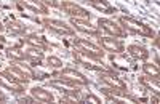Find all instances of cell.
<instances>
[{
	"mask_svg": "<svg viewBox=\"0 0 160 104\" xmlns=\"http://www.w3.org/2000/svg\"><path fill=\"white\" fill-rule=\"evenodd\" d=\"M139 85L144 87V90H149L152 93H158L160 90V77H151V75H142L139 77Z\"/></svg>",
	"mask_w": 160,
	"mask_h": 104,
	"instance_id": "obj_13",
	"label": "cell"
},
{
	"mask_svg": "<svg viewBox=\"0 0 160 104\" xmlns=\"http://www.w3.org/2000/svg\"><path fill=\"white\" fill-rule=\"evenodd\" d=\"M127 51H128V55H130L133 59H138V61H148V58H149L148 48H146V47H141V45H136V43L128 45Z\"/></svg>",
	"mask_w": 160,
	"mask_h": 104,
	"instance_id": "obj_15",
	"label": "cell"
},
{
	"mask_svg": "<svg viewBox=\"0 0 160 104\" xmlns=\"http://www.w3.org/2000/svg\"><path fill=\"white\" fill-rule=\"evenodd\" d=\"M19 3L34 13H40V15H47L48 13V7L43 5L40 0H19Z\"/></svg>",
	"mask_w": 160,
	"mask_h": 104,
	"instance_id": "obj_17",
	"label": "cell"
},
{
	"mask_svg": "<svg viewBox=\"0 0 160 104\" xmlns=\"http://www.w3.org/2000/svg\"><path fill=\"white\" fill-rule=\"evenodd\" d=\"M5 29H7L10 34H13V35H24L26 31H28V26H26L24 22H21V21L13 19V21H10V22L5 26Z\"/></svg>",
	"mask_w": 160,
	"mask_h": 104,
	"instance_id": "obj_19",
	"label": "cell"
},
{
	"mask_svg": "<svg viewBox=\"0 0 160 104\" xmlns=\"http://www.w3.org/2000/svg\"><path fill=\"white\" fill-rule=\"evenodd\" d=\"M98 27L106 31L108 35L115 37V38H125L127 37V32L122 29V26L115 21H112V19H108V18H99L98 19Z\"/></svg>",
	"mask_w": 160,
	"mask_h": 104,
	"instance_id": "obj_6",
	"label": "cell"
},
{
	"mask_svg": "<svg viewBox=\"0 0 160 104\" xmlns=\"http://www.w3.org/2000/svg\"><path fill=\"white\" fill-rule=\"evenodd\" d=\"M71 26L74 29L83 32L87 35L91 37H101V31L98 26H93L88 19H82V18H71Z\"/></svg>",
	"mask_w": 160,
	"mask_h": 104,
	"instance_id": "obj_9",
	"label": "cell"
},
{
	"mask_svg": "<svg viewBox=\"0 0 160 104\" xmlns=\"http://www.w3.org/2000/svg\"><path fill=\"white\" fill-rule=\"evenodd\" d=\"M8 77H11L13 80H16V82H19V83H22V85H28V82H29V79L26 77L19 69H16L15 66H10V67H7L5 71H3Z\"/></svg>",
	"mask_w": 160,
	"mask_h": 104,
	"instance_id": "obj_21",
	"label": "cell"
},
{
	"mask_svg": "<svg viewBox=\"0 0 160 104\" xmlns=\"http://www.w3.org/2000/svg\"><path fill=\"white\" fill-rule=\"evenodd\" d=\"M24 43L28 45V47H34V48L43 50V51L50 47L48 42L45 40L42 35H38V34H28V35L24 37Z\"/></svg>",
	"mask_w": 160,
	"mask_h": 104,
	"instance_id": "obj_12",
	"label": "cell"
},
{
	"mask_svg": "<svg viewBox=\"0 0 160 104\" xmlns=\"http://www.w3.org/2000/svg\"><path fill=\"white\" fill-rule=\"evenodd\" d=\"M118 24L122 26V29L125 32H131V34H136L141 37H148V38H154V31L151 26H148L142 21H138L135 18H130V16H120L118 18Z\"/></svg>",
	"mask_w": 160,
	"mask_h": 104,
	"instance_id": "obj_1",
	"label": "cell"
},
{
	"mask_svg": "<svg viewBox=\"0 0 160 104\" xmlns=\"http://www.w3.org/2000/svg\"><path fill=\"white\" fill-rule=\"evenodd\" d=\"M142 72H144L146 75H151V77H160L158 64H155V62H148V61H144V64H142Z\"/></svg>",
	"mask_w": 160,
	"mask_h": 104,
	"instance_id": "obj_24",
	"label": "cell"
},
{
	"mask_svg": "<svg viewBox=\"0 0 160 104\" xmlns=\"http://www.w3.org/2000/svg\"><path fill=\"white\" fill-rule=\"evenodd\" d=\"M3 29H5V26H3V22H2V21H0V32H2Z\"/></svg>",
	"mask_w": 160,
	"mask_h": 104,
	"instance_id": "obj_31",
	"label": "cell"
},
{
	"mask_svg": "<svg viewBox=\"0 0 160 104\" xmlns=\"http://www.w3.org/2000/svg\"><path fill=\"white\" fill-rule=\"evenodd\" d=\"M24 55H26V59H29L31 62H42L43 61V50H38V48H34V47H28L24 50Z\"/></svg>",
	"mask_w": 160,
	"mask_h": 104,
	"instance_id": "obj_20",
	"label": "cell"
},
{
	"mask_svg": "<svg viewBox=\"0 0 160 104\" xmlns=\"http://www.w3.org/2000/svg\"><path fill=\"white\" fill-rule=\"evenodd\" d=\"M5 55H7V58L10 59V61H24L26 59V55H24V51L22 50H19V48H8L7 51H5Z\"/></svg>",
	"mask_w": 160,
	"mask_h": 104,
	"instance_id": "obj_23",
	"label": "cell"
},
{
	"mask_svg": "<svg viewBox=\"0 0 160 104\" xmlns=\"http://www.w3.org/2000/svg\"><path fill=\"white\" fill-rule=\"evenodd\" d=\"M31 96L37 101V102H53V95L51 92H48V90L42 88V87H34L31 90Z\"/></svg>",
	"mask_w": 160,
	"mask_h": 104,
	"instance_id": "obj_16",
	"label": "cell"
},
{
	"mask_svg": "<svg viewBox=\"0 0 160 104\" xmlns=\"http://www.w3.org/2000/svg\"><path fill=\"white\" fill-rule=\"evenodd\" d=\"M99 80L101 82H104V83H108L109 87H112V88H115V90H118V92H128V85L120 79V77L115 74V72H112L111 69H108V71H101L99 72Z\"/></svg>",
	"mask_w": 160,
	"mask_h": 104,
	"instance_id": "obj_7",
	"label": "cell"
},
{
	"mask_svg": "<svg viewBox=\"0 0 160 104\" xmlns=\"http://www.w3.org/2000/svg\"><path fill=\"white\" fill-rule=\"evenodd\" d=\"M7 99H8V98H7V95L2 92V90H0V102H5Z\"/></svg>",
	"mask_w": 160,
	"mask_h": 104,
	"instance_id": "obj_30",
	"label": "cell"
},
{
	"mask_svg": "<svg viewBox=\"0 0 160 104\" xmlns=\"http://www.w3.org/2000/svg\"><path fill=\"white\" fill-rule=\"evenodd\" d=\"M13 66H15L16 69H19L28 79L31 80V79H35V72H34V69L29 66V64H24V61H15L13 62Z\"/></svg>",
	"mask_w": 160,
	"mask_h": 104,
	"instance_id": "obj_22",
	"label": "cell"
},
{
	"mask_svg": "<svg viewBox=\"0 0 160 104\" xmlns=\"http://www.w3.org/2000/svg\"><path fill=\"white\" fill-rule=\"evenodd\" d=\"M56 77H61V79H66V80L72 82V83L77 85L78 88L90 85V79H88V77H87L85 74H82L80 71L74 69V67H64V69H61V71L56 74Z\"/></svg>",
	"mask_w": 160,
	"mask_h": 104,
	"instance_id": "obj_3",
	"label": "cell"
},
{
	"mask_svg": "<svg viewBox=\"0 0 160 104\" xmlns=\"http://www.w3.org/2000/svg\"><path fill=\"white\" fill-rule=\"evenodd\" d=\"M59 8L64 11V13H68V15L71 18H82V19H91V15H90V11L85 10L83 7H80L74 2H71V0H64L62 3H59Z\"/></svg>",
	"mask_w": 160,
	"mask_h": 104,
	"instance_id": "obj_8",
	"label": "cell"
},
{
	"mask_svg": "<svg viewBox=\"0 0 160 104\" xmlns=\"http://www.w3.org/2000/svg\"><path fill=\"white\" fill-rule=\"evenodd\" d=\"M72 56H74V59L78 64H82L83 67H87L90 71L101 72V71H108L109 69V67H106V66L101 64V58H96V56H93L90 53H85V51H82V50H74Z\"/></svg>",
	"mask_w": 160,
	"mask_h": 104,
	"instance_id": "obj_2",
	"label": "cell"
},
{
	"mask_svg": "<svg viewBox=\"0 0 160 104\" xmlns=\"http://www.w3.org/2000/svg\"><path fill=\"white\" fill-rule=\"evenodd\" d=\"M99 38V47L104 51H109V53H115V55H122L125 51V45L120 38L111 37V35H101Z\"/></svg>",
	"mask_w": 160,
	"mask_h": 104,
	"instance_id": "obj_5",
	"label": "cell"
},
{
	"mask_svg": "<svg viewBox=\"0 0 160 104\" xmlns=\"http://www.w3.org/2000/svg\"><path fill=\"white\" fill-rule=\"evenodd\" d=\"M47 62H48V66L53 67V69H61L62 67V59L58 58V56H48Z\"/></svg>",
	"mask_w": 160,
	"mask_h": 104,
	"instance_id": "obj_26",
	"label": "cell"
},
{
	"mask_svg": "<svg viewBox=\"0 0 160 104\" xmlns=\"http://www.w3.org/2000/svg\"><path fill=\"white\" fill-rule=\"evenodd\" d=\"M45 24V27L50 29L51 32H55L58 35H69V37H74L75 35V29L72 26H69L68 22H64L61 19H50V18H45L42 21Z\"/></svg>",
	"mask_w": 160,
	"mask_h": 104,
	"instance_id": "obj_4",
	"label": "cell"
},
{
	"mask_svg": "<svg viewBox=\"0 0 160 104\" xmlns=\"http://www.w3.org/2000/svg\"><path fill=\"white\" fill-rule=\"evenodd\" d=\"M48 85H50L51 88H55V90H59V92H62V93H68V92H72V90H77V88H78V87L74 85L72 82L66 80V79H61V77H56V79L50 80Z\"/></svg>",
	"mask_w": 160,
	"mask_h": 104,
	"instance_id": "obj_14",
	"label": "cell"
},
{
	"mask_svg": "<svg viewBox=\"0 0 160 104\" xmlns=\"http://www.w3.org/2000/svg\"><path fill=\"white\" fill-rule=\"evenodd\" d=\"M78 101H80V92H78V88L77 90H72V92L64 93V96L61 98V102H78Z\"/></svg>",
	"mask_w": 160,
	"mask_h": 104,
	"instance_id": "obj_25",
	"label": "cell"
},
{
	"mask_svg": "<svg viewBox=\"0 0 160 104\" xmlns=\"http://www.w3.org/2000/svg\"><path fill=\"white\" fill-rule=\"evenodd\" d=\"M83 101H87V102H95V104H99L101 102V98H98L96 95H91V93H88L87 96H85V99Z\"/></svg>",
	"mask_w": 160,
	"mask_h": 104,
	"instance_id": "obj_27",
	"label": "cell"
},
{
	"mask_svg": "<svg viewBox=\"0 0 160 104\" xmlns=\"http://www.w3.org/2000/svg\"><path fill=\"white\" fill-rule=\"evenodd\" d=\"M19 102H35V99L32 96H24V98H19Z\"/></svg>",
	"mask_w": 160,
	"mask_h": 104,
	"instance_id": "obj_29",
	"label": "cell"
},
{
	"mask_svg": "<svg viewBox=\"0 0 160 104\" xmlns=\"http://www.w3.org/2000/svg\"><path fill=\"white\" fill-rule=\"evenodd\" d=\"M43 5L47 7H53V8H59V3H58V0H40Z\"/></svg>",
	"mask_w": 160,
	"mask_h": 104,
	"instance_id": "obj_28",
	"label": "cell"
},
{
	"mask_svg": "<svg viewBox=\"0 0 160 104\" xmlns=\"http://www.w3.org/2000/svg\"><path fill=\"white\" fill-rule=\"evenodd\" d=\"M0 88L3 90H8V92H11L13 95H22L24 93V85L13 80L11 77H8L3 71L0 72Z\"/></svg>",
	"mask_w": 160,
	"mask_h": 104,
	"instance_id": "obj_11",
	"label": "cell"
},
{
	"mask_svg": "<svg viewBox=\"0 0 160 104\" xmlns=\"http://www.w3.org/2000/svg\"><path fill=\"white\" fill-rule=\"evenodd\" d=\"M74 45H75L78 50L85 51V53H90V55L96 56V58H101V59H102V56H104V50H102L99 45L90 42L88 38H74Z\"/></svg>",
	"mask_w": 160,
	"mask_h": 104,
	"instance_id": "obj_10",
	"label": "cell"
},
{
	"mask_svg": "<svg viewBox=\"0 0 160 104\" xmlns=\"http://www.w3.org/2000/svg\"><path fill=\"white\" fill-rule=\"evenodd\" d=\"M87 2L93 7V8H96L98 11L101 13H108V15H114V13L117 11L114 5H111L108 0H87Z\"/></svg>",
	"mask_w": 160,
	"mask_h": 104,
	"instance_id": "obj_18",
	"label": "cell"
}]
</instances>
